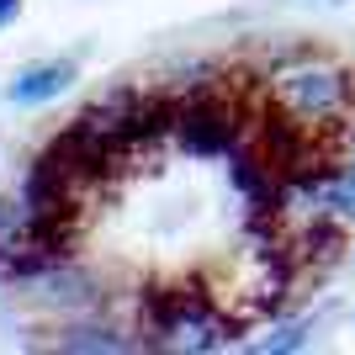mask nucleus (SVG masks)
Here are the masks:
<instances>
[{"label":"nucleus","mask_w":355,"mask_h":355,"mask_svg":"<svg viewBox=\"0 0 355 355\" xmlns=\"http://www.w3.org/2000/svg\"><path fill=\"white\" fill-rule=\"evenodd\" d=\"M138 350L164 355H207L244 334V318L223 308V297L202 282H154L138 292Z\"/></svg>","instance_id":"obj_1"},{"label":"nucleus","mask_w":355,"mask_h":355,"mask_svg":"<svg viewBox=\"0 0 355 355\" xmlns=\"http://www.w3.org/2000/svg\"><path fill=\"white\" fill-rule=\"evenodd\" d=\"M260 80H266L270 112H282L286 122H302V128H345V117L355 112V74L345 64L292 59Z\"/></svg>","instance_id":"obj_2"},{"label":"nucleus","mask_w":355,"mask_h":355,"mask_svg":"<svg viewBox=\"0 0 355 355\" xmlns=\"http://www.w3.org/2000/svg\"><path fill=\"white\" fill-rule=\"evenodd\" d=\"M6 302L43 313V318H85V313H96L106 302V286L90 266L64 254V260H48V266L21 270L16 282H6Z\"/></svg>","instance_id":"obj_3"},{"label":"nucleus","mask_w":355,"mask_h":355,"mask_svg":"<svg viewBox=\"0 0 355 355\" xmlns=\"http://www.w3.org/2000/svg\"><path fill=\"white\" fill-rule=\"evenodd\" d=\"M74 80H80L74 59L27 64V69H16V80L6 85V101H11V106H48V101H59V96H69Z\"/></svg>","instance_id":"obj_4"},{"label":"nucleus","mask_w":355,"mask_h":355,"mask_svg":"<svg viewBox=\"0 0 355 355\" xmlns=\"http://www.w3.org/2000/svg\"><path fill=\"white\" fill-rule=\"evenodd\" d=\"M48 350H74V355H117V350H138V340H128L117 324H90L85 318H64L53 329V340H37Z\"/></svg>","instance_id":"obj_5"},{"label":"nucleus","mask_w":355,"mask_h":355,"mask_svg":"<svg viewBox=\"0 0 355 355\" xmlns=\"http://www.w3.org/2000/svg\"><path fill=\"white\" fill-rule=\"evenodd\" d=\"M21 228H27V212H21V202L0 196V270H6V260H11L16 244H21Z\"/></svg>","instance_id":"obj_6"},{"label":"nucleus","mask_w":355,"mask_h":355,"mask_svg":"<svg viewBox=\"0 0 355 355\" xmlns=\"http://www.w3.org/2000/svg\"><path fill=\"white\" fill-rule=\"evenodd\" d=\"M308 318H292V324H282L276 329V334H266V340L254 345V350L260 355H286V350H302V345H308Z\"/></svg>","instance_id":"obj_7"},{"label":"nucleus","mask_w":355,"mask_h":355,"mask_svg":"<svg viewBox=\"0 0 355 355\" xmlns=\"http://www.w3.org/2000/svg\"><path fill=\"white\" fill-rule=\"evenodd\" d=\"M16 16H21V0H0V32H6V27H11V21H16Z\"/></svg>","instance_id":"obj_8"},{"label":"nucleus","mask_w":355,"mask_h":355,"mask_svg":"<svg viewBox=\"0 0 355 355\" xmlns=\"http://www.w3.org/2000/svg\"><path fill=\"white\" fill-rule=\"evenodd\" d=\"M334 6H345V0H334Z\"/></svg>","instance_id":"obj_9"}]
</instances>
